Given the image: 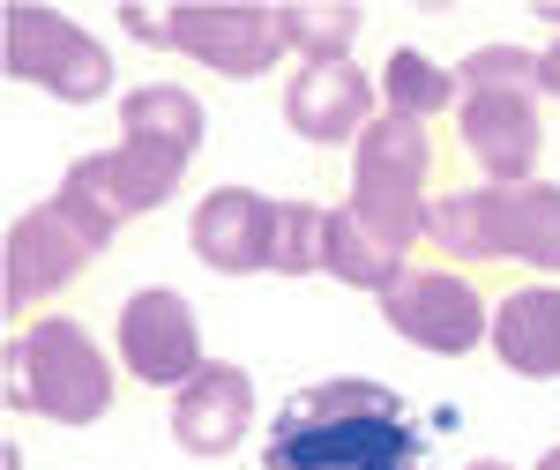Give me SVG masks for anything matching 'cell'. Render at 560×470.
<instances>
[{"mask_svg":"<svg viewBox=\"0 0 560 470\" xmlns=\"http://www.w3.org/2000/svg\"><path fill=\"white\" fill-rule=\"evenodd\" d=\"M0 31H8V75H15V83L45 90V97H60V105H97V97L113 90V52L90 38L75 15L15 0V8L0 15Z\"/></svg>","mask_w":560,"mask_h":470,"instance_id":"7","label":"cell"},{"mask_svg":"<svg viewBox=\"0 0 560 470\" xmlns=\"http://www.w3.org/2000/svg\"><path fill=\"white\" fill-rule=\"evenodd\" d=\"M247 433H255V374L232 359H210L173 396V440L187 456H232Z\"/></svg>","mask_w":560,"mask_h":470,"instance_id":"14","label":"cell"},{"mask_svg":"<svg viewBox=\"0 0 560 470\" xmlns=\"http://www.w3.org/2000/svg\"><path fill=\"white\" fill-rule=\"evenodd\" d=\"M202 134H210V113H202V97L179 83H135L120 97V142H150V150H173L195 165V150H202Z\"/></svg>","mask_w":560,"mask_h":470,"instance_id":"16","label":"cell"},{"mask_svg":"<svg viewBox=\"0 0 560 470\" xmlns=\"http://www.w3.org/2000/svg\"><path fill=\"white\" fill-rule=\"evenodd\" d=\"M329 261V210L322 202H284L277 216V269L269 277H322Z\"/></svg>","mask_w":560,"mask_h":470,"instance_id":"20","label":"cell"},{"mask_svg":"<svg viewBox=\"0 0 560 470\" xmlns=\"http://www.w3.org/2000/svg\"><path fill=\"white\" fill-rule=\"evenodd\" d=\"M493 359L516 381H560V284H516L493 299Z\"/></svg>","mask_w":560,"mask_h":470,"instance_id":"15","label":"cell"},{"mask_svg":"<svg viewBox=\"0 0 560 470\" xmlns=\"http://www.w3.org/2000/svg\"><path fill=\"white\" fill-rule=\"evenodd\" d=\"M382 321L404 343H419L433 359H464L493 337V299L478 292L471 269H448V261H411L396 284L382 292Z\"/></svg>","mask_w":560,"mask_h":470,"instance_id":"8","label":"cell"},{"mask_svg":"<svg viewBox=\"0 0 560 470\" xmlns=\"http://www.w3.org/2000/svg\"><path fill=\"white\" fill-rule=\"evenodd\" d=\"M382 113H404V120H441V113H456V97H464V83H456V68L448 60H433V52H419V45H396L382 60Z\"/></svg>","mask_w":560,"mask_h":470,"instance_id":"17","label":"cell"},{"mask_svg":"<svg viewBox=\"0 0 560 470\" xmlns=\"http://www.w3.org/2000/svg\"><path fill=\"white\" fill-rule=\"evenodd\" d=\"M113 359L75 314H31L8 337V411L45 426H97L113 411Z\"/></svg>","mask_w":560,"mask_h":470,"instance_id":"3","label":"cell"},{"mask_svg":"<svg viewBox=\"0 0 560 470\" xmlns=\"http://www.w3.org/2000/svg\"><path fill=\"white\" fill-rule=\"evenodd\" d=\"M427 202H433V128L382 113L374 128L351 142V195L345 210L382 232L396 255L427 247Z\"/></svg>","mask_w":560,"mask_h":470,"instance_id":"4","label":"cell"},{"mask_svg":"<svg viewBox=\"0 0 560 470\" xmlns=\"http://www.w3.org/2000/svg\"><path fill=\"white\" fill-rule=\"evenodd\" d=\"M538 97H560V38L538 45Z\"/></svg>","mask_w":560,"mask_h":470,"instance_id":"22","label":"cell"},{"mask_svg":"<svg viewBox=\"0 0 560 470\" xmlns=\"http://www.w3.org/2000/svg\"><path fill=\"white\" fill-rule=\"evenodd\" d=\"M427 247L448 269H478V261H516L538 269V284L560 277V179H530V187H448L427 202Z\"/></svg>","mask_w":560,"mask_h":470,"instance_id":"2","label":"cell"},{"mask_svg":"<svg viewBox=\"0 0 560 470\" xmlns=\"http://www.w3.org/2000/svg\"><path fill=\"white\" fill-rule=\"evenodd\" d=\"M284 23V45L300 52V68H322V60H351V38L366 31V8H277Z\"/></svg>","mask_w":560,"mask_h":470,"instance_id":"19","label":"cell"},{"mask_svg":"<svg viewBox=\"0 0 560 470\" xmlns=\"http://www.w3.org/2000/svg\"><path fill=\"white\" fill-rule=\"evenodd\" d=\"M404 269H411V255H396L382 232H366L351 210H329V261H322V277H337L351 292H374V299H382Z\"/></svg>","mask_w":560,"mask_h":470,"instance_id":"18","label":"cell"},{"mask_svg":"<svg viewBox=\"0 0 560 470\" xmlns=\"http://www.w3.org/2000/svg\"><path fill=\"white\" fill-rule=\"evenodd\" d=\"M277 216L284 202L261 187H210L187 216V247L217 277H261V269H277Z\"/></svg>","mask_w":560,"mask_h":470,"instance_id":"12","label":"cell"},{"mask_svg":"<svg viewBox=\"0 0 560 470\" xmlns=\"http://www.w3.org/2000/svg\"><path fill=\"white\" fill-rule=\"evenodd\" d=\"M464 90H538V52L530 45H478L456 68Z\"/></svg>","mask_w":560,"mask_h":470,"instance_id":"21","label":"cell"},{"mask_svg":"<svg viewBox=\"0 0 560 470\" xmlns=\"http://www.w3.org/2000/svg\"><path fill=\"white\" fill-rule=\"evenodd\" d=\"M113 239H120V232L97 210H83L75 195H52L38 210H23L8 224V314L31 321V314H38L45 299H60Z\"/></svg>","mask_w":560,"mask_h":470,"instance_id":"5","label":"cell"},{"mask_svg":"<svg viewBox=\"0 0 560 470\" xmlns=\"http://www.w3.org/2000/svg\"><path fill=\"white\" fill-rule=\"evenodd\" d=\"M261 470H433L404 396L366 374L306 381L269 419Z\"/></svg>","mask_w":560,"mask_h":470,"instance_id":"1","label":"cell"},{"mask_svg":"<svg viewBox=\"0 0 560 470\" xmlns=\"http://www.w3.org/2000/svg\"><path fill=\"white\" fill-rule=\"evenodd\" d=\"M456 150L478 165L486 187H530L546 157L538 90H464L456 97Z\"/></svg>","mask_w":560,"mask_h":470,"instance_id":"10","label":"cell"},{"mask_svg":"<svg viewBox=\"0 0 560 470\" xmlns=\"http://www.w3.org/2000/svg\"><path fill=\"white\" fill-rule=\"evenodd\" d=\"M530 470H560V440H553V448H546V456H538Z\"/></svg>","mask_w":560,"mask_h":470,"instance_id":"23","label":"cell"},{"mask_svg":"<svg viewBox=\"0 0 560 470\" xmlns=\"http://www.w3.org/2000/svg\"><path fill=\"white\" fill-rule=\"evenodd\" d=\"M113 351H120V366H128V381L142 388H187L202 366H210V351H202V321H195V299L173 292V284H142L120 299V321H113Z\"/></svg>","mask_w":560,"mask_h":470,"instance_id":"9","label":"cell"},{"mask_svg":"<svg viewBox=\"0 0 560 470\" xmlns=\"http://www.w3.org/2000/svg\"><path fill=\"white\" fill-rule=\"evenodd\" d=\"M187 179V157L173 150H150V142H113V150H90L75 165L60 172V195H75L83 210H97L113 232L135 224V216L165 210Z\"/></svg>","mask_w":560,"mask_h":470,"instance_id":"11","label":"cell"},{"mask_svg":"<svg viewBox=\"0 0 560 470\" xmlns=\"http://www.w3.org/2000/svg\"><path fill=\"white\" fill-rule=\"evenodd\" d=\"M120 31L142 45H173V52H187L195 68H210L224 83H261L292 52L277 8H165V15L120 8Z\"/></svg>","mask_w":560,"mask_h":470,"instance_id":"6","label":"cell"},{"mask_svg":"<svg viewBox=\"0 0 560 470\" xmlns=\"http://www.w3.org/2000/svg\"><path fill=\"white\" fill-rule=\"evenodd\" d=\"M464 470H516V463H501V456H478V463H464Z\"/></svg>","mask_w":560,"mask_h":470,"instance_id":"24","label":"cell"},{"mask_svg":"<svg viewBox=\"0 0 560 470\" xmlns=\"http://www.w3.org/2000/svg\"><path fill=\"white\" fill-rule=\"evenodd\" d=\"M382 120V83L359 60H322L284 83V128L314 150H345Z\"/></svg>","mask_w":560,"mask_h":470,"instance_id":"13","label":"cell"}]
</instances>
